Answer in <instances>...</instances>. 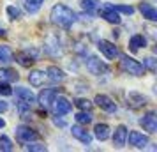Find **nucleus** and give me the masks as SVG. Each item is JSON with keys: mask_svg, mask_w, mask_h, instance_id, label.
I'll return each instance as SVG.
<instances>
[{"mask_svg": "<svg viewBox=\"0 0 157 152\" xmlns=\"http://www.w3.org/2000/svg\"><path fill=\"white\" fill-rule=\"evenodd\" d=\"M46 78H50L51 81H62L65 78V74L62 69H58V67H55V65H51V67H48V71H46Z\"/></svg>", "mask_w": 157, "mask_h": 152, "instance_id": "obj_17", "label": "nucleus"}, {"mask_svg": "<svg viewBox=\"0 0 157 152\" xmlns=\"http://www.w3.org/2000/svg\"><path fill=\"white\" fill-rule=\"evenodd\" d=\"M72 136L76 138V140H79L81 143H85V145H90L92 143V136H90V133L85 129V127H81V126H72Z\"/></svg>", "mask_w": 157, "mask_h": 152, "instance_id": "obj_11", "label": "nucleus"}, {"mask_svg": "<svg viewBox=\"0 0 157 152\" xmlns=\"http://www.w3.org/2000/svg\"><path fill=\"white\" fill-rule=\"evenodd\" d=\"M2 80H11V81L18 80V72L11 71V69H0V81Z\"/></svg>", "mask_w": 157, "mask_h": 152, "instance_id": "obj_24", "label": "nucleus"}, {"mask_svg": "<svg viewBox=\"0 0 157 152\" xmlns=\"http://www.w3.org/2000/svg\"><path fill=\"white\" fill-rule=\"evenodd\" d=\"M25 150H39V152H43V150H46V147L41 145V143H30V145H25Z\"/></svg>", "mask_w": 157, "mask_h": 152, "instance_id": "obj_34", "label": "nucleus"}, {"mask_svg": "<svg viewBox=\"0 0 157 152\" xmlns=\"http://www.w3.org/2000/svg\"><path fill=\"white\" fill-rule=\"evenodd\" d=\"M120 64L124 71H127L129 74H134V76H141L143 71H145L143 64H140L138 60L127 57V55H120Z\"/></svg>", "mask_w": 157, "mask_h": 152, "instance_id": "obj_2", "label": "nucleus"}, {"mask_svg": "<svg viewBox=\"0 0 157 152\" xmlns=\"http://www.w3.org/2000/svg\"><path fill=\"white\" fill-rule=\"evenodd\" d=\"M9 108V104L7 103H4V101H0V113H2V111H6V110Z\"/></svg>", "mask_w": 157, "mask_h": 152, "instance_id": "obj_36", "label": "nucleus"}, {"mask_svg": "<svg viewBox=\"0 0 157 152\" xmlns=\"http://www.w3.org/2000/svg\"><path fill=\"white\" fill-rule=\"evenodd\" d=\"M50 18H51V23H55V25L62 27V29H71V25L76 21L74 11L69 9L67 6H64V4H57L51 9Z\"/></svg>", "mask_w": 157, "mask_h": 152, "instance_id": "obj_1", "label": "nucleus"}, {"mask_svg": "<svg viewBox=\"0 0 157 152\" xmlns=\"http://www.w3.org/2000/svg\"><path fill=\"white\" fill-rule=\"evenodd\" d=\"M127 127L125 126H118L117 129H115V136H113V142L117 147H124L125 142H127Z\"/></svg>", "mask_w": 157, "mask_h": 152, "instance_id": "obj_14", "label": "nucleus"}, {"mask_svg": "<svg viewBox=\"0 0 157 152\" xmlns=\"http://www.w3.org/2000/svg\"><path fill=\"white\" fill-rule=\"evenodd\" d=\"M51 106H53V113L57 117H60V115H67V113L71 111L72 103L69 101V99H65L64 95H57V97L53 99V103H51Z\"/></svg>", "mask_w": 157, "mask_h": 152, "instance_id": "obj_3", "label": "nucleus"}, {"mask_svg": "<svg viewBox=\"0 0 157 152\" xmlns=\"http://www.w3.org/2000/svg\"><path fill=\"white\" fill-rule=\"evenodd\" d=\"M29 111H30V103L20 99V103H18V113H20L21 117H25Z\"/></svg>", "mask_w": 157, "mask_h": 152, "instance_id": "obj_27", "label": "nucleus"}, {"mask_svg": "<svg viewBox=\"0 0 157 152\" xmlns=\"http://www.w3.org/2000/svg\"><path fill=\"white\" fill-rule=\"evenodd\" d=\"M127 140H129V145H132L136 149H145L148 145V136H145L140 131H131V133H127Z\"/></svg>", "mask_w": 157, "mask_h": 152, "instance_id": "obj_5", "label": "nucleus"}, {"mask_svg": "<svg viewBox=\"0 0 157 152\" xmlns=\"http://www.w3.org/2000/svg\"><path fill=\"white\" fill-rule=\"evenodd\" d=\"M113 9L115 11H118V13H124V14H132L134 13V7L132 6H113Z\"/></svg>", "mask_w": 157, "mask_h": 152, "instance_id": "obj_29", "label": "nucleus"}, {"mask_svg": "<svg viewBox=\"0 0 157 152\" xmlns=\"http://www.w3.org/2000/svg\"><path fill=\"white\" fill-rule=\"evenodd\" d=\"M74 104H76L79 110H90V108H92V103L88 101V99H76Z\"/></svg>", "mask_w": 157, "mask_h": 152, "instance_id": "obj_30", "label": "nucleus"}, {"mask_svg": "<svg viewBox=\"0 0 157 152\" xmlns=\"http://www.w3.org/2000/svg\"><path fill=\"white\" fill-rule=\"evenodd\" d=\"M13 58H14V55H13L9 46H0V62L2 64H9Z\"/></svg>", "mask_w": 157, "mask_h": 152, "instance_id": "obj_21", "label": "nucleus"}, {"mask_svg": "<svg viewBox=\"0 0 157 152\" xmlns=\"http://www.w3.org/2000/svg\"><path fill=\"white\" fill-rule=\"evenodd\" d=\"M140 11H141L143 18H147L150 21H155L157 20V9L150 4V2H141L140 4Z\"/></svg>", "mask_w": 157, "mask_h": 152, "instance_id": "obj_13", "label": "nucleus"}, {"mask_svg": "<svg viewBox=\"0 0 157 152\" xmlns=\"http://www.w3.org/2000/svg\"><path fill=\"white\" fill-rule=\"evenodd\" d=\"M101 14H102V18H104L106 21L115 23V25H118V23L122 21L120 13H118V11H115V9H113V4H106V6L102 7V11H101Z\"/></svg>", "mask_w": 157, "mask_h": 152, "instance_id": "obj_8", "label": "nucleus"}, {"mask_svg": "<svg viewBox=\"0 0 157 152\" xmlns=\"http://www.w3.org/2000/svg\"><path fill=\"white\" fill-rule=\"evenodd\" d=\"M4 34H6V32H4V29H0V36H4Z\"/></svg>", "mask_w": 157, "mask_h": 152, "instance_id": "obj_38", "label": "nucleus"}, {"mask_svg": "<svg viewBox=\"0 0 157 152\" xmlns=\"http://www.w3.org/2000/svg\"><path fill=\"white\" fill-rule=\"evenodd\" d=\"M79 4H81V7L85 9V11H88V13H95V11L101 7V2H97V0H81Z\"/></svg>", "mask_w": 157, "mask_h": 152, "instance_id": "obj_22", "label": "nucleus"}, {"mask_svg": "<svg viewBox=\"0 0 157 152\" xmlns=\"http://www.w3.org/2000/svg\"><path fill=\"white\" fill-rule=\"evenodd\" d=\"M43 4H44V0H27L25 2V7H27V11H29L30 14H34V13H37L41 9Z\"/></svg>", "mask_w": 157, "mask_h": 152, "instance_id": "obj_23", "label": "nucleus"}, {"mask_svg": "<svg viewBox=\"0 0 157 152\" xmlns=\"http://www.w3.org/2000/svg\"><path fill=\"white\" fill-rule=\"evenodd\" d=\"M46 80V72L44 71H32L29 74V81L30 85H34V87H41Z\"/></svg>", "mask_w": 157, "mask_h": 152, "instance_id": "obj_16", "label": "nucleus"}, {"mask_svg": "<svg viewBox=\"0 0 157 152\" xmlns=\"http://www.w3.org/2000/svg\"><path fill=\"white\" fill-rule=\"evenodd\" d=\"M127 101L132 104V106H145L147 104V97L145 95H141V94H138V92H129L127 94Z\"/></svg>", "mask_w": 157, "mask_h": 152, "instance_id": "obj_19", "label": "nucleus"}, {"mask_svg": "<svg viewBox=\"0 0 157 152\" xmlns=\"http://www.w3.org/2000/svg\"><path fill=\"white\" fill-rule=\"evenodd\" d=\"M76 122L78 124H90L92 122V113H85V111L76 113Z\"/></svg>", "mask_w": 157, "mask_h": 152, "instance_id": "obj_25", "label": "nucleus"}, {"mask_svg": "<svg viewBox=\"0 0 157 152\" xmlns=\"http://www.w3.org/2000/svg\"><path fill=\"white\" fill-rule=\"evenodd\" d=\"M94 134H95V138L101 140V142L108 140V138H109V126H108V124H97V126L94 127Z\"/></svg>", "mask_w": 157, "mask_h": 152, "instance_id": "obj_15", "label": "nucleus"}, {"mask_svg": "<svg viewBox=\"0 0 157 152\" xmlns=\"http://www.w3.org/2000/svg\"><path fill=\"white\" fill-rule=\"evenodd\" d=\"M86 69H88L90 74H101V72L108 71V65L104 62H101L97 57H90L86 60Z\"/></svg>", "mask_w": 157, "mask_h": 152, "instance_id": "obj_9", "label": "nucleus"}, {"mask_svg": "<svg viewBox=\"0 0 157 152\" xmlns=\"http://www.w3.org/2000/svg\"><path fill=\"white\" fill-rule=\"evenodd\" d=\"M11 94H13L11 85H7L6 81H0V95H11Z\"/></svg>", "mask_w": 157, "mask_h": 152, "instance_id": "obj_33", "label": "nucleus"}, {"mask_svg": "<svg viewBox=\"0 0 157 152\" xmlns=\"http://www.w3.org/2000/svg\"><path fill=\"white\" fill-rule=\"evenodd\" d=\"M53 122H55V126H60V127H65V120H62V119H53Z\"/></svg>", "mask_w": 157, "mask_h": 152, "instance_id": "obj_35", "label": "nucleus"}, {"mask_svg": "<svg viewBox=\"0 0 157 152\" xmlns=\"http://www.w3.org/2000/svg\"><path fill=\"white\" fill-rule=\"evenodd\" d=\"M16 95H18L20 99H23V101L30 103V104L36 101V95L32 94V90H30V88H25V87H16Z\"/></svg>", "mask_w": 157, "mask_h": 152, "instance_id": "obj_18", "label": "nucleus"}, {"mask_svg": "<svg viewBox=\"0 0 157 152\" xmlns=\"http://www.w3.org/2000/svg\"><path fill=\"white\" fill-rule=\"evenodd\" d=\"M140 122H141L143 129L148 131V133H155L157 131V117H155V113H147Z\"/></svg>", "mask_w": 157, "mask_h": 152, "instance_id": "obj_12", "label": "nucleus"}, {"mask_svg": "<svg viewBox=\"0 0 157 152\" xmlns=\"http://www.w3.org/2000/svg\"><path fill=\"white\" fill-rule=\"evenodd\" d=\"M7 14L13 18V20H16V18H21V11L18 7H14V6H9L7 7Z\"/></svg>", "mask_w": 157, "mask_h": 152, "instance_id": "obj_32", "label": "nucleus"}, {"mask_svg": "<svg viewBox=\"0 0 157 152\" xmlns=\"http://www.w3.org/2000/svg\"><path fill=\"white\" fill-rule=\"evenodd\" d=\"M95 104H97L101 110L108 111V113L117 111V104H115V101L111 99V97L104 95V94H97V95H95Z\"/></svg>", "mask_w": 157, "mask_h": 152, "instance_id": "obj_7", "label": "nucleus"}, {"mask_svg": "<svg viewBox=\"0 0 157 152\" xmlns=\"http://www.w3.org/2000/svg\"><path fill=\"white\" fill-rule=\"evenodd\" d=\"M16 60H18L21 65H30L32 62H34V58L30 57V51H29V57H25L23 53H18V55H16Z\"/></svg>", "mask_w": 157, "mask_h": 152, "instance_id": "obj_28", "label": "nucleus"}, {"mask_svg": "<svg viewBox=\"0 0 157 152\" xmlns=\"http://www.w3.org/2000/svg\"><path fill=\"white\" fill-rule=\"evenodd\" d=\"M4 126H6V122H4V120H2V119H0V129H2V127H4Z\"/></svg>", "mask_w": 157, "mask_h": 152, "instance_id": "obj_37", "label": "nucleus"}, {"mask_svg": "<svg viewBox=\"0 0 157 152\" xmlns=\"http://www.w3.org/2000/svg\"><path fill=\"white\" fill-rule=\"evenodd\" d=\"M14 133H16V138H18L21 143H29L32 140H37V138H39V134H37L32 127H29V126H18L14 129Z\"/></svg>", "mask_w": 157, "mask_h": 152, "instance_id": "obj_4", "label": "nucleus"}, {"mask_svg": "<svg viewBox=\"0 0 157 152\" xmlns=\"http://www.w3.org/2000/svg\"><path fill=\"white\" fill-rule=\"evenodd\" d=\"M0 147H2V150L11 152L13 150V142H11L6 134H2V136H0Z\"/></svg>", "mask_w": 157, "mask_h": 152, "instance_id": "obj_26", "label": "nucleus"}, {"mask_svg": "<svg viewBox=\"0 0 157 152\" xmlns=\"http://www.w3.org/2000/svg\"><path fill=\"white\" fill-rule=\"evenodd\" d=\"M145 44H147V39L143 36H132L131 39H129V46H131V50L132 51H138L140 48H145Z\"/></svg>", "mask_w": 157, "mask_h": 152, "instance_id": "obj_20", "label": "nucleus"}, {"mask_svg": "<svg viewBox=\"0 0 157 152\" xmlns=\"http://www.w3.org/2000/svg\"><path fill=\"white\" fill-rule=\"evenodd\" d=\"M97 48L101 50V53H104V57L109 58V60H113V58H117L120 53H118V48L115 46L113 43H109V41H99V44H97Z\"/></svg>", "mask_w": 157, "mask_h": 152, "instance_id": "obj_6", "label": "nucleus"}, {"mask_svg": "<svg viewBox=\"0 0 157 152\" xmlns=\"http://www.w3.org/2000/svg\"><path fill=\"white\" fill-rule=\"evenodd\" d=\"M57 88H44L43 92L39 94V104L43 106L44 110L46 108H50L51 106V103H53V99L57 97Z\"/></svg>", "mask_w": 157, "mask_h": 152, "instance_id": "obj_10", "label": "nucleus"}, {"mask_svg": "<svg viewBox=\"0 0 157 152\" xmlns=\"http://www.w3.org/2000/svg\"><path fill=\"white\" fill-rule=\"evenodd\" d=\"M143 67H145V69H148L150 72H155V60H154L152 57L145 58V62H143Z\"/></svg>", "mask_w": 157, "mask_h": 152, "instance_id": "obj_31", "label": "nucleus"}]
</instances>
